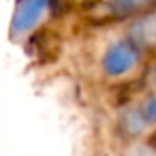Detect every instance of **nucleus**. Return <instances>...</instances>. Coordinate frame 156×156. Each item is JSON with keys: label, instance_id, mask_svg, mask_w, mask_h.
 I'll list each match as a JSON object with an SVG mask.
<instances>
[{"label": "nucleus", "instance_id": "nucleus-3", "mask_svg": "<svg viewBox=\"0 0 156 156\" xmlns=\"http://www.w3.org/2000/svg\"><path fill=\"white\" fill-rule=\"evenodd\" d=\"M130 42L138 48H156V9L140 13L130 26Z\"/></svg>", "mask_w": 156, "mask_h": 156}, {"label": "nucleus", "instance_id": "nucleus-1", "mask_svg": "<svg viewBox=\"0 0 156 156\" xmlns=\"http://www.w3.org/2000/svg\"><path fill=\"white\" fill-rule=\"evenodd\" d=\"M51 9L50 2L44 0H26L19 2L9 24V37L19 41L22 37H30L37 31V26L46 19L48 11Z\"/></svg>", "mask_w": 156, "mask_h": 156}, {"label": "nucleus", "instance_id": "nucleus-5", "mask_svg": "<svg viewBox=\"0 0 156 156\" xmlns=\"http://www.w3.org/2000/svg\"><path fill=\"white\" fill-rule=\"evenodd\" d=\"M145 118L152 123H156V98H152L151 101H147L145 105Z\"/></svg>", "mask_w": 156, "mask_h": 156}, {"label": "nucleus", "instance_id": "nucleus-4", "mask_svg": "<svg viewBox=\"0 0 156 156\" xmlns=\"http://www.w3.org/2000/svg\"><path fill=\"white\" fill-rule=\"evenodd\" d=\"M123 123H125L127 132H132V134H138L145 125V121L141 119V114H138V112H129L123 118Z\"/></svg>", "mask_w": 156, "mask_h": 156}, {"label": "nucleus", "instance_id": "nucleus-6", "mask_svg": "<svg viewBox=\"0 0 156 156\" xmlns=\"http://www.w3.org/2000/svg\"><path fill=\"white\" fill-rule=\"evenodd\" d=\"M152 83H154V87H156V68H154V72H152Z\"/></svg>", "mask_w": 156, "mask_h": 156}, {"label": "nucleus", "instance_id": "nucleus-2", "mask_svg": "<svg viewBox=\"0 0 156 156\" xmlns=\"http://www.w3.org/2000/svg\"><path fill=\"white\" fill-rule=\"evenodd\" d=\"M138 48L130 41H118L107 48L101 66L108 77H121L138 64Z\"/></svg>", "mask_w": 156, "mask_h": 156}]
</instances>
